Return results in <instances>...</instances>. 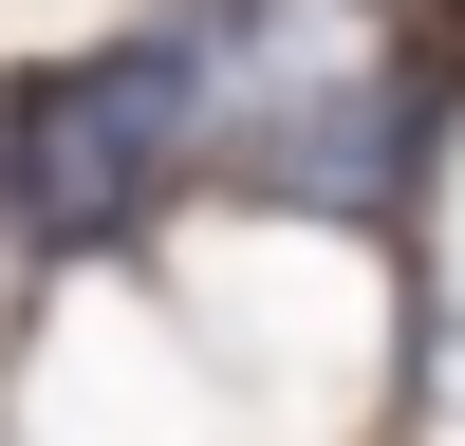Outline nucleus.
Here are the masks:
<instances>
[{
	"mask_svg": "<svg viewBox=\"0 0 465 446\" xmlns=\"http://www.w3.org/2000/svg\"><path fill=\"white\" fill-rule=\"evenodd\" d=\"M205 56H223V0L112 37V56L19 74V93H0V223H19V242H94V223H131L168 168H205V131H223Z\"/></svg>",
	"mask_w": 465,
	"mask_h": 446,
	"instance_id": "f257e3e1",
	"label": "nucleus"
}]
</instances>
